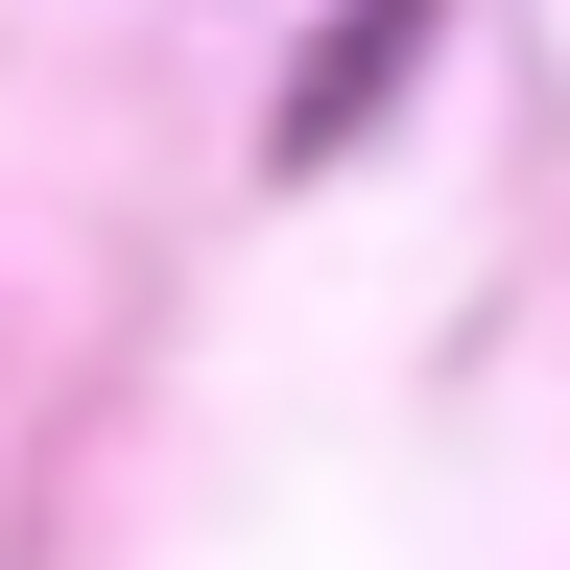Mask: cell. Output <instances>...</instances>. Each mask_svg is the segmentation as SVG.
<instances>
[{"label": "cell", "instance_id": "obj_1", "mask_svg": "<svg viewBox=\"0 0 570 570\" xmlns=\"http://www.w3.org/2000/svg\"><path fill=\"white\" fill-rule=\"evenodd\" d=\"M428 24H452V0H333V48L285 71V167H333V142L404 96V48H428Z\"/></svg>", "mask_w": 570, "mask_h": 570}]
</instances>
